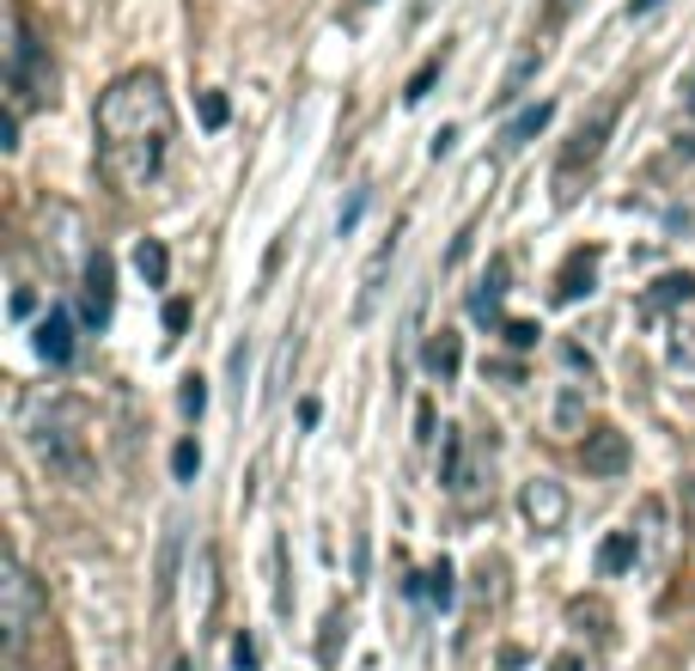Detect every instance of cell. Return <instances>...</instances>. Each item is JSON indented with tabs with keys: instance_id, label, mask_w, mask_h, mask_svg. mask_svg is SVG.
Instances as JSON below:
<instances>
[{
	"instance_id": "6da1fadb",
	"label": "cell",
	"mask_w": 695,
	"mask_h": 671,
	"mask_svg": "<svg viewBox=\"0 0 695 671\" xmlns=\"http://www.w3.org/2000/svg\"><path fill=\"white\" fill-rule=\"evenodd\" d=\"M171 141H177V110H171L165 79L135 67V74L110 79L98 98V165L123 196H147L165 177Z\"/></svg>"
},
{
	"instance_id": "7a4b0ae2",
	"label": "cell",
	"mask_w": 695,
	"mask_h": 671,
	"mask_svg": "<svg viewBox=\"0 0 695 671\" xmlns=\"http://www.w3.org/2000/svg\"><path fill=\"white\" fill-rule=\"evenodd\" d=\"M32 458L49 470V476H62V483L86 488L92 483V409L67 397V390H44L25 403V422H18Z\"/></svg>"
},
{
	"instance_id": "3957f363",
	"label": "cell",
	"mask_w": 695,
	"mask_h": 671,
	"mask_svg": "<svg viewBox=\"0 0 695 671\" xmlns=\"http://www.w3.org/2000/svg\"><path fill=\"white\" fill-rule=\"evenodd\" d=\"M13 44H7V104L13 110H32V104H44L49 98V86H55V74H49V49H44V37L32 32V18H25V7H13Z\"/></svg>"
},
{
	"instance_id": "277c9868",
	"label": "cell",
	"mask_w": 695,
	"mask_h": 671,
	"mask_svg": "<svg viewBox=\"0 0 695 671\" xmlns=\"http://www.w3.org/2000/svg\"><path fill=\"white\" fill-rule=\"evenodd\" d=\"M617 110H622V98H604L586 123H580V135L561 147V159H556V202L561 208L580 202V184H586L592 165L604 159V141H610V128H617Z\"/></svg>"
},
{
	"instance_id": "5b68a950",
	"label": "cell",
	"mask_w": 695,
	"mask_h": 671,
	"mask_svg": "<svg viewBox=\"0 0 695 671\" xmlns=\"http://www.w3.org/2000/svg\"><path fill=\"white\" fill-rule=\"evenodd\" d=\"M32 629H37V586H32V574L7 556V562H0V635H7V659L25 654Z\"/></svg>"
},
{
	"instance_id": "8992f818",
	"label": "cell",
	"mask_w": 695,
	"mask_h": 671,
	"mask_svg": "<svg viewBox=\"0 0 695 671\" xmlns=\"http://www.w3.org/2000/svg\"><path fill=\"white\" fill-rule=\"evenodd\" d=\"M580 464H586L592 476H622V470H629V434H622V427H592V434L580 439Z\"/></svg>"
},
{
	"instance_id": "52a82bcc",
	"label": "cell",
	"mask_w": 695,
	"mask_h": 671,
	"mask_svg": "<svg viewBox=\"0 0 695 671\" xmlns=\"http://www.w3.org/2000/svg\"><path fill=\"white\" fill-rule=\"evenodd\" d=\"M519 507H525V519L537 531H561V525H568V495H561V483H549V476H531L525 495H519Z\"/></svg>"
},
{
	"instance_id": "ba28073f",
	"label": "cell",
	"mask_w": 695,
	"mask_h": 671,
	"mask_svg": "<svg viewBox=\"0 0 695 671\" xmlns=\"http://www.w3.org/2000/svg\"><path fill=\"white\" fill-rule=\"evenodd\" d=\"M37 355H44L49 366H67V360H74V318H67L62 306L37 324Z\"/></svg>"
},
{
	"instance_id": "9c48e42d",
	"label": "cell",
	"mask_w": 695,
	"mask_h": 671,
	"mask_svg": "<svg viewBox=\"0 0 695 671\" xmlns=\"http://www.w3.org/2000/svg\"><path fill=\"white\" fill-rule=\"evenodd\" d=\"M110 294H116V269H110V257L98 250L92 263H86V318H92V324H110Z\"/></svg>"
},
{
	"instance_id": "30bf717a",
	"label": "cell",
	"mask_w": 695,
	"mask_h": 671,
	"mask_svg": "<svg viewBox=\"0 0 695 671\" xmlns=\"http://www.w3.org/2000/svg\"><path fill=\"white\" fill-rule=\"evenodd\" d=\"M390 257H397V233H390L385 245L372 250L367 275H360V299H355V318H372V306H378V294H385V269H390Z\"/></svg>"
},
{
	"instance_id": "8fae6325",
	"label": "cell",
	"mask_w": 695,
	"mask_h": 671,
	"mask_svg": "<svg viewBox=\"0 0 695 671\" xmlns=\"http://www.w3.org/2000/svg\"><path fill=\"white\" fill-rule=\"evenodd\" d=\"M592 282H598V250H573L568 263H561V275H556V299H580V294H592Z\"/></svg>"
},
{
	"instance_id": "7c38bea8",
	"label": "cell",
	"mask_w": 695,
	"mask_h": 671,
	"mask_svg": "<svg viewBox=\"0 0 695 671\" xmlns=\"http://www.w3.org/2000/svg\"><path fill=\"white\" fill-rule=\"evenodd\" d=\"M507 275H512L507 257H495V263H488V275H482V287L470 294V312H476L482 324H495V318H500V294H507Z\"/></svg>"
},
{
	"instance_id": "4fadbf2b",
	"label": "cell",
	"mask_w": 695,
	"mask_h": 671,
	"mask_svg": "<svg viewBox=\"0 0 695 671\" xmlns=\"http://www.w3.org/2000/svg\"><path fill=\"white\" fill-rule=\"evenodd\" d=\"M690 299H695V275H665V282H653V294L641 299V318L653 324L665 306H690Z\"/></svg>"
},
{
	"instance_id": "5bb4252c",
	"label": "cell",
	"mask_w": 695,
	"mask_h": 671,
	"mask_svg": "<svg viewBox=\"0 0 695 671\" xmlns=\"http://www.w3.org/2000/svg\"><path fill=\"white\" fill-rule=\"evenodd\" d=\"M634 562H641V537H634V531H610V537L598 544V568H604V574H629Z\"/></svg>"
},
{
	"instance_id": "9a60e30c",
	"label": "cell",
	"mask_w": 695,
	"mask_h": 671,
	"mask_svg": "<svg viewBox=\"0 0 695 671\" xmlns=\"http://www.w3.org/2000/svg\"><path fill=\"white\" fill-rule=\"evenodd\" d=\"M458 360H463L458 336H451V330H433V343H427V373L439 378V385H451V378H458Z\"/></svg>"
},
{
	"instance_id": "2e32d148",
	"label": "cell",
	"mask_w": 695,
	"mask_h": 671,
	"mask_svg": "<svg viewBox=\"0 0 695 671\" xmlns=\"http://www.w3.org/2000/svg\"><path fill=\"white\" fill-rule=\"evenodd\" d=\"M549 116H556V104H531V110H519V116L507 123V135H500V141H507V147H525V141H537L543 128H549Z\"/></svg>"
},
{
	"instance_id": "e0dca14e",
	"label": "cell",
	"mask_w": 695,
	"mask_h": 671,
	"mask_svg": "<svg viewBox=\"0 0 695 671\" xmlns=\"http://www.w3.org/2000/svg\"><path fill=\"white\" fill-rule=\"evenodd\" d=\"M135 269H140V282H147V287H165V275H171L165 245H159V238H140V245H135Z\"/></svg>"
},
{
	"instance_id": "ac0fdd59",
	"label": "cell",
	"mask_w": 695,
	"mask_h": 671,
	"mask_svg": "<svg viewBox=\"0 0 695 671\" xmlns=\"http://www.w3.org/2000/svg\"><path fill=\"white\" fill-rule=\"evenodd\" d=\"M537 67H543V44H531V49H525V55H519V62H512V74H507V86H500V104H507V98H519V92H525V79H531V74H537Z\"/></svg>"
},
{
	"instance_id": "d6986e66",
	"label": "cell",
	"mask_w": 695,
	"mask_h": 671,
	"mask_svg": "<svg viewBox=\"0 0 695 671\" xmlns=\"http://www.w3.org/2000/svg\"><path fill=\"white\" fill-rule=\"evenodd\" d=\"M659 544H665V507L647 500L641 507V556H659Z\"/></svg>"
},
{
	"instance_id": "ffe728a7",
	"label": "cell",
	"mask_w": 695,
	"mask_h": 671,
	"mask_svg": "<svg viewBox=\"0 0 695 671\" xmlns=\"http://www.w3.org/2000/svg\"><path fill=\"white\" fill-rule=\"evenodd\" d=\"M439 74H446V49H439V55H427V62L415 67V79H409V92H402V98H409V104H421V98L433 92V79H439Z\"/></svg>"
},
{
	"instance_id": "44dd1931",
	"label": "cell",
	"mask_w": 695,
	"mask_h": 671,
	"mask_svg": "<svg viewBox=\"0 0 695 671\" xmlns=\"http://www.w3.org/2000/svg\"><path fill=\"white\" fill-rule=\"evenodd\" d=\"M177 531H184V525H171L165 531V549H159V598H171V580H177Z\"/></svg>"
},
{
	"instance_id": "7402d4cb",
	"label": "cell",
	"mask_w": 695,
	"mask_h": 671,
	"mask_svg": "<svg viewBox=\"0 0 695 671\" xmlns=\"http://www.w3.org/2000/svg\"><path fill=\"white\" fill-rule=\"evenodd\" d=\"M171 470H177V483H196V470H201V446H196V439H177Z\"/></svg>"
},
{
	"instance_id": "603a6c76",
	"label": "cell",
	"mask_w": 695,
	"mask_h": 671,
	"mask_svg": "<svg viewBox=\"0 0 695 671\" xmlns=\"http://www.w3.org/2000/svg\"><path fill=\"white\" fill-rule=\"evenodd\" d=\"M177 403H184V415H189V422H201V409H208V378H196V373H189V378H184V397H177Z\"/></svg>"
},
{
	"instance_id": "cb8c5ba5",
	"label": "cell",
	"mask_w": 695,
	"mask_h": 671,
	"mask_svg": "<svg viewBox=\"0 0 695 671\" xmlns=\"http://www.w3.org/2000/svg\"><path fill=\"white\" fill-rule=\"evenodd\" d=\"M427 598H433L439 610L451 605V562H433V568H427Z\"/></svg>"
},
{
	"instance_id": "d4e9b609",
	"label": "cell",
	"mask_w": 695,
	"mask_h": 671,
	"mask_svg": "<svg viewBox=\"0 0 695 671\" xmlns=\"http://www.w3.org/2000/svg\"><path fill=\"white\" fill-rule=\"evenodd\" d=\"M446 483L463 488V439H458V427H446Z\"/></svg>"
},
{
	"instance_id": "484cf974",
	"label": "cell",
	"mask_w": 695,
	"mask_h": 671,
	"mask_svg": "<svg viewBox=\"0 0 695 671\" xmlns=\"http://www.w3.org/2000/svg\"><path fill=\"white\" fill-rule=\"evenodd\" d=\"M196 110H201V123H208V128H226V116H232L220 92H201V98H196Z\"/></svg>"
},
{
	"instance_id": "4316f807",
	"label": "cell",
	"mask_w": 695,
	"mask_h": 671,
	"mask_svg": "<svg viewBox=\"0 0 695 671\" xmlns=\"http://www.w3.org/2000/svg\"><path fill=\"white\" fill-rule=\"evenodd\" d=\"M537 336H543V330L531 324V318H512V324H507V343L512 348H537Z\"/></svg>"
},
{
	"instance_id": "83f0119b",
	"label": "cell",
	"mask_w": 695,
	"mask_h": 671,
	"mask_svg": "<svg viewBox=\"0 0 695 671\" xmlns=\"http://www.w3.org/2000/svg\"><path fill=\"white\" fill-rule=\"evenodd\" d=\"M232 666H238V671H257V647H250V635L232 641Z\"/></svg>"
},
{
	"instance_id": "f1b7e54d",
	"label": "cell",
	"mask_w": 695,
	"mask_h": 671,
	"mask_svg": "<svg viewBox=\"0 0 695 671\" xmlns=\"http://www.w3.org/2000/svg\"><path fill=\"white\" fill-rule=\"evenodd\" d=\"M573 7H580V0H549V7H543V32H556V25L573 13Z\"/></svg>"
},
{
	"instance_id": "f546056e",
	"label": "cell",
	"mask_w": 695,
	"mask_h": 671,
	"mask_svg": "<svg viewBox=\"0 0 695 671\" xmlns=\"http://www.w3.org/2000/svg\"><path fill=\"white\" fill-rule=\"evenodd\" d=\"M184 324H189V299H171V306H165V330L177 336Z\"/></svg>"
},
{
	"instance_id": "4dcf8cb0",
	"label": "cell",
	"mask_w": 695,
	"mask_h": 671,
	"mask_svg": "<svg viewBox=\"0 0 695 671\" xmlns=\"http://www.w3.org/2000/svg\"><path fill=\"white\" fill-rule=\"evenodd\" d=\"M683 110H695V67H690V79H683Z\"/></svg>"
},
{
	"instance_id": "1f68e13d",
	"label": "cell",
	"mask_w": 695,
	"mask_h": 671,
	"mask_svg": "<svg viewBox=\"0 0 695 671\" xmlns=\"http://www.w3.org/2000/svg\"><path fill=\"white\" fill-rule=\"evenodd\" d=\"M549 671H580V659H573V654H561L556 666H549Z\"/></svg>"
},
{
	"instance_id": "d6a6232c",
	"label": "cell",
	"mask_w": 695,
	"mask_h": 671,
	"mask_svg": "<svg viewBox=\"0 0 695 671\" xmlns=\"http://www.w3.org/2000/svg\"><path fill=\"white\" fill-rule=\"evenodd\" d=\"M433 13V0H415V18H427Z\"/></svg>"
},
{
	"instance_id": "836d02e7",
	"label": "cell",
	"mask_w": 695,
	"mask_h": 671,
	"mask_svg": "<svg viewBox=\"0 0 695 671\" xmlns=\"http://www.w3.org/2000/svg\"><path fill=\"white\" fill-rule=\"evenodd\" d=\"M647 7H659V0H634V13H647Z\"/></svg>"
},
{
	"instance_id": "e575fe53",
	"label": "cell",
	"mask_w": 695,
	"mask_h": 671,
	"mask_svg": "<svg viewBox=\"0 0 695 671\" xmlns=\"http://www.w3.org/2000/svg\"><path fill=\"white\" fill-rule=\"evenodd\" d=\"M171 671H189V666H184V659H177V666H171Z\"/></svg>"
},
{
	"instance_id": "d590c367",
	"label": "cell",
	"mask_w": 695,
	"mask_h": 671,
	"mask_svg": "<svg viewBox=\"0 0 695 671\" xmlns=\"http://www.w3.org/2000/svg\"><path fill=\"white\" fill-rule=\"evenodd\" d=\"M355 7H372V0H355Z\"/></svg>"
}]
</instances>
